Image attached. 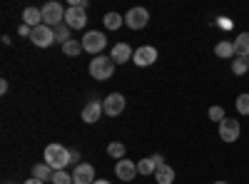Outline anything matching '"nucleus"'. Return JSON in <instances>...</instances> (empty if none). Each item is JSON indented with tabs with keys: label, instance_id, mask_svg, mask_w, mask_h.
<instances>
[{
	"label": "nucleus",
	"instance_id": "obj_1",
	"mask_svg": "<svg viewBox=\"0 0 249 184\" xmlns=\"http://www.w3.org/2000/svg\"><path fill=\"white\" fill-rule=\"evenodd\" d=\"M45 165H50L55 172H62L70 165V150L62 145H48L45 147Z\"/></svg>",
	"mask_w": 249,
	"mask_h": 184
},
{
	"label": "nucleus",
	"instance_id": "obj_2",
	"mask_svg": "<svg viewBox=\"0 0 249 184\" xmlns=\"http://www.w3.org/2000/svg\"><path fill=\"white\" fill-rule=\"evenodd\" d=\"M112 72H115V60H112V57L97 55V57L90 60V75H92L95 80H100V83H102V80H110Z\"/></svg>",
	"mask_w": 249,
	"mask_h": 184
},
{
	"label": "nucleus",
	"instance_id": "obj_3",
	"mask_svg": "<svg viewBox=\"0 0 249 184\" xmlns=\"http://www.w3.org/2000/svg\"><path fill=\"white\" fill-rule=\"evenodd\" d=\"M40 10H43V25L55 30L57 25L65 23V8H62L60 3H45Z\"/></svg>",
	"mask_w": 249,
	"mask_h": 184
},
{
	"label": "nucleus",
	"instance_id": "obj_4",
	"mask_svg": "<svg viewBox=\"0 0 249 184\" xmlns=\"http://www.w3.org/2000/svg\"><path fill=\"white\" fill-rule=\"evenodd\" d=\"M105 48H107V40H105V35L97 33V30H90V33H85V37H82V50L90 52L92 57H97Z\"/></svg>",
	"mask_w": 249,
	"mask_h": 184
},
{
	"label": "nucleus",
	"instance_id": "obj_5",
	"mask_svg": "<svg viewBox=\"0 0 249 184\" xmlns=\"http://www.w3.org/2000/svg\"><path fill=\"white\" fill-rule=\"evenodd\" d=\"M30 43L37 45V48H50V45L55 43V30L48 28V25H37V28H33V33H30Z\"/></svg>",
	"mask_w": 249,
	"mask_h": 184
},
{
	"label": "nucleus",
	"instance_id": "obj_6",
	"mask_svg": "<svg viewBox=\"0 0 249 184\" xmlns=\"http://www.w3.org/2000/svg\"><path fill=\"white\" fill-rule=\"evenodd\" d=\"M65 25L70 30H82L88 25V13L85 8H68L65 10Z\"/></svg>",
	"mask_w": 249,
	"mask_h": 184
},
{
	"label": "nucleus",
	"instance_id": "obj_7",
	"mask_svg": "<svg viewBox=\"0 0 249 184\" xmlns=\"http://www.w3.org/2000/svg\"><path fill=\"white\" fill-rule=\"evenodd\" d=\"M150 20V13L144 8H132L127 15H124V25H127L130 30H142L144 25H147Z\"/></svg>",
	"mask_w": 249,
	"mask_h": 184
},
{
	"label": "nucleus",
	"instance_id": "obj_8",
	"mask_svg": "<svg viewBox=\"0 0 249 184\" xmlns=\"http://www.w3.org/2000/svg\"><path fill=\"white\" fill-rule=\"evenodd\" d=\"M239 132H242V127H239L237 119L227 117L224 122H219V139H224V142H237V139H239Z\"/></svg>",
	"mask_w": 249,
	"mask_h": 184
},
{
	"label": "nucleus",
	"instance_id": "obj_9",
	"mask_svg": "<svg viewBox=\"0 0 249 184\" xmlns=\"http://www.w3.org/2000/svg\"><path fill=\"white\" fill-rule=\"evenodd\" d=\"M132 60H135V65H137V67L155 65V60H157V50H155L152 45H142V48H137V50H135Z\"/></svg>",
	"mask_w": 249,
	"mask_h": 184
},
{
	"label": "nucleus",
	"instance_id": "obj_10",
	"mask_svg": "<svg viewBox=\"0 0 249 184\" xmlns=\"http://www.w3.org/2000/svg\"><path fill=\"white\" fill-rule=\"evenodd\" d=\"M115 174H117V179H122V182H132L135 174H140V172H137V165H135L132 159H117Z\"/></svg>",
	"mask_w": 249,
	"mask_h": 184
},
{
	"label": "nucleus",
	"instance_id": "obj_11",
	"mask_svg": "<svg viewBox=\"0 0 249 184\" xmlns=\"http://www.w3.org/2000/svg\"><path fill=\"white\" fill-rule=\"evenodd\" d=\"M95 182V167L88 165V162H82V165L75 167L72 172V184H92Z\"/></svg>",
	"mask_w": 249,
	"mask_h": 184
},
{
	"label": "nucleus",
	"instance_id": "obj_12",
	"mask_svg": "<svg viewBox=\"0 0 249 184\" xmlns=\"http://www.w3.org/2000/svg\"><path fill=\"white\" fill-rule=\"evenodd\" d=\"M102 110H105V115H110V117H117V115L124 110V97H122L120 92L107 95V100L102 102Z\"/></svg>",
	"mask_w": 249,
	"mask_h": 184
},
{
	"label": "nucleus",
	"instance_id": "obj_13",
	"mask_svg": "<svg viewBox=\"0 0 249 184\" xmlns=\"http://www.w3.org/2000/svg\"><path fill=\"white\" fill-rule=\"evenodd\" d=\"M162 165H164V162H162V154H152V157H144V159L137 162V172L144 174V177H150V174H155L157 167H162Z\"/></svg>",
	"mask_w": 249,
	"mask_h": 184
},
{
	"label": "nucleus",
	"instance_id": "obj_14",
	"mask_svg": "<svg viewBox=\"0 0 249 184\" xmlns=\"http://www.w3.org/2000/svg\"><path fill=\"white\" fill-rule=\"evenodd\" d=\"M102 112H105V110H102L100 102H97V100H90L88 105L82 107V122H88V125H95V122L102 117Z\"/></svg>",
	"mask_w": 249,
	"mask_h": 184
},
{
	"label": "nucleus",
	"instance_id": "obj_15",
	"mask_svg": "<svg viewBox=\"0 0 249 184\" xmlns=\"http://www.w3.org/2000/svg\"><path fill=\"white\" fill-rule=\"evenodd\" d=\"M132 48L127 45V43H117L115 48H112V60H115V65H124V63H130V60H132Z\"/></svg>",
	"mask_w": 249,
	"mask_h": 184
},
{
	"label": "nucleus",
	"instance_id": "obj_16",
	"mask_svg": "<svg viewBox=\"0 0 249 184\" xmlns=\"http://www.w3.org/2000/svg\"><path fill=\"white\" fill-rule=\"evenodd\" d=\"M23 23L30 25V28L43 25V10H40V8H25L23 10Z\"/></svg>",
	"mask_w": 249,
	"mask_h": 184
},
{
	"label": "nucleus",
	"instance_id": "obj_17",
	"mask_svg": "<svg viewBox=\"0 0 249 184\" xmlns=\"http://www.w3.org/2000/svg\"><path fill=\"white\" fill-rule=\"evenodd\" d=\"M234 43V55L237 57H249V33H239Z\"/></svg>",
	"mask_w": 249,
	"mask_h": 184
},
{
	"label": "nucleus",
	"instance_id": "obj_18",
	"mask_svg": "<svg viewBox=\"0 0 249 184\" xmlns=\"http://www.w3.org/2000/svg\"><path fill=\"white\" fill-rule=\"evenodd\" d=\"M53 174H55V169H53L50 165H45V162H43V165H35V167H33V177L40 179V182H53Z\"/></svg>",
	"mask_w": 249,
	"mask_h": 184
},
{
	"label": "nucleus",
	"instance_id": "obj_19",
	"mask_svg": "<svg viewBox=\"0 0 249 184\" xmlns=\"http://www.w3.org/2000/svg\"><path fill=\"white\" fill-rule=\"evenodd\" d=\"M155 179H157V184H172L175 182V169L170 165H162V167H157Z\"/></svg>",
	"mask_w": 249,
	"mask_h": 184
},
{
	"label": "nucleus",
	"instance_id": "obj_20",
	"mask_svg": "<svg viewBox=\"0 0 249 184\" xmlns=\"http://www.w3.org/2000/svg\"><path fill=\"white\" fill-rule=\"evenodd\" d=\"M214 55H217V57H222V60L234 57V43H232V40H222V43H217Z\"/></svg>",
	"mask_w": 249,
	"mask_h": 184
},
{
	"label": "nucleus",
	"instance_id": "obj_21",
	"mask_svg": "<svg viewBox=\"0 0 249 184\" xmlns=\"http://www.w3.org/2000/svg\"><path fill=\"white\" fill-rule=\"evenodd\" d=\"M62 52H65L68 57H77L82 52V40H70V43L62 45Z\"/></svg>",
	"mask_w": 249,
	"mask_h": 184
},
{
	"label": "nucleus",
	"instance_id": "obj_22",
	"mask_svg": "<svg viewBox=\"0 0 249 184\" xmlns=\"http://www.w3.org/2000/svg\"><path fill=\"white\" fill-rule=\"evenodd\" d=\"M102 23H105V28H107V30H117V28L124 23V17H122V15H117V13H107Z\"/></svg>",
	"mask_w": 249,
	"mask_h": 184
},
{
	"label": "nucleus",
	"instance_id": "obj_23",
	"mask_svg": "<svg viewBox=\"0 0 249 184\" xmlns=\"http://www.w3.org/2000/svg\"><path fill=\"white\" fill-rule=\"evenodd\" d=\"M232 72H234V75H247V72H249V57H237V60H232Z\"/></svg>",
	"mask_w": 249,
	"mask_h": 184
},
{
	"label": "nucleus",
	"instance_id": "obj_24",
	"mask_svg": "<svg viewBox=\"0 0 249 184\" xmlns=\"http://www.w3.org/2000/svg\"><path fill=\"white\" fill-rule=\"evenodd\" d=\"M55 43H62V45L70 43V28H68L65 23L55 28Z\"/></svg>",
	"mask_w": 249,
	"mask_h": 184
},
{
	"label": "nucleus",
	"instance_id": "obj_25",
	"mask_svg": "<svg viewBox=\"0 0 249 184\" xmlns=\"http://www.w3.org/2000/svg\"><path fill=\"white\" fill-rule=\"evenodd\" d=\"M124 152H127V150H124L122 142H112V145L107 147V154H110L112 159H124Z\"/></svg>",
	"mask_w": 249,
	"mask_h": 184
},
{
	"label": "nucleus",
	"instance_id": "obj_26",
	"mask_svg": "<svg viewBox=\"0 0 249 184\" xmlns=\"http://www.w3.org/2000/svg\"><path fill=\"white\" fill-rule=\"evenodd\" d=\"M234 105H237V112H239V115H249V95H247V92L239 95V97L234 100Z\"/></svg>",
	"mask_w": 249,
	"mask_h": 184
},
{
	"label": "nucleus",
	"instance_id": "obj_27",
	"mask_svg": "<svg viewBox=\"0 0 249 184\" xmlns=\"http://www.w3.org/2000/svg\"><path fill=\"white\" fill-rule=\"evenodd\" d=\"M53 184H72V174H68L65 169L53 174Z\"/></svg>",
	"mask_w": 249,
	"mask_h": 184
},
{
	"label": "nucleus",
	"instance_id": "obj_28",
	"mask_svg": "<svg viewBox=\"0 0 249 184\" xmlns=\"http://www.w3.org/2000/svg\"><path fill=\"white\" fill-rule=\"evenodd\" d=\"M210 119H212V122H224L227 115H224V110H222L219 105H214V107H210Z\"/></svg>",
	"mask_w": 249,
	"mask_h": 184
},
{
	"label": "nucleus",
	"instance_id": "obj_29",
	"mask_svg": "<svg viewBox=\"0 0 249 184\" xmlns=\"http://www.w3.org/2000/svg\"><path fill=\"white\" fill-rule=\"evenodd\" d=\"M30 33H33V28H30V25H25V23L18 28V35H23V37H30Z\"/></svg>",
	"mask_w": 249,
	"mask_h": 184
},
{
	"label": "nucleus",
	"instance_id": "obj_30",
	"mask_svg": "<svg viewBox=\"0 0 249 184\" xmlns=\"http://www.w3.org/2000/svg\"><path fill=\"white\" fill-rule=\"evenodd\" d=\"M8 92V80H0V95Z\"/></svg>",
	"mask_w": 249,
	"mask_h": 184
},
{
	"label": "nucleus",
	"instance_id": "obj_31",
	"mask_svg": "<svg viewBox=\"0 0 249 184\" xmlns=\"http://www.w3.org/2000/svg\"><path fill=\"white\" fill-rule=\"evenodd\" d=\"M77 159H80V152H77V150H75V152H70V165H75Z\"/></svg>",
	"mask_w": 249,
	"mask_h": 184
},
{
	"label": "nucleus",
	"instance_id": "obj_32",
	"mask_svg": "<svg viewBox=\"0 0 249 184\" xmlns=\"http://www.w3.org/2000/svg\"><path fill=\"white\" fill-rule=\"evenodd\" d=\"M25 184H45V182H40V179H35V177H33V179H25Z\"/></svg>",
	"mask_w": 249,
	"mask_h": 184
},
{
	"label": "nucleus",
	"instance_id": "obj_33",
	"mask_svg": "<svg viewBox=\"0 0 249 184\" xmlns=\"http://www.w3.org/2000/svg\"><path fill=\"white\" fill-rule=\"evenodd\" d=\"M92 184H112V182H107V179H95Z\"/></svg>",
	"mask_w": 249,
	"mask_h": 184
},
{
	"label": "nucleus",
	"instance_id": "obj_34",
	"mask_svg": "<svg viewBox=\"0 0 249 184\" xmlns=\"http://www.w3.org/2000/svg\"><path fill=\"white\" fill-rule=\"evenodd\" d=\"M214 184H230V182H214Z\"/></svg>",
	"mask_w": 249,
	"mask_h": 184
}]
</instances>
